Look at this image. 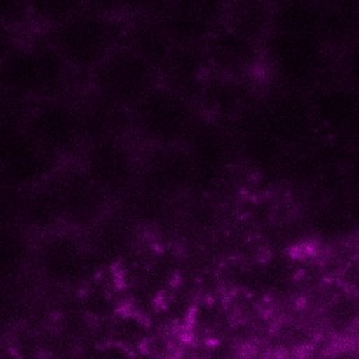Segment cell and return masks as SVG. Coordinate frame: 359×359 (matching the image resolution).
Here are the masks:
<instances>
[{
  "mask_svg": "<svg viewBox=\"0 0 359 359\" xmlns=\"http://www.w3.org/2000/svg\"><path fill=\"white\" fill-rule=\"evenodd\" d=\"M0 84L31 101L73 95L84 87L39 27L21 35L0 70Z\"/></svg>",
  "mask_w": 359,
  "mask_h": 359,
  "instance_id": "1",
  "label": "cell"
},
{
  "mask_svg": "<svg viewBox=\"0 0 359 359\" xmlns=\"http://www.w3.org/2000/svg\"><path fill=\"white\" fill-rule=\"evenodd\" d=\"M125 28L126 17L116 18L80 8L42 29L84 83L109 53L125 43Z\"/></svg>",
  "mask_w": 359,
  "mask_h": 359,
  "instance_id": "2",
  "label": "cell"
},
{
  "mask_svg": "<svg viewBox=\"0 0 359 359\" xmlns=\"http://www.w3.org/2000/svg\"><path fill=\"white\" fill-rule=\"evenodd\" d=\"M130 136L140 147L184 146L201 119L196 105L158 83L129 109Z\"/></svg>",
  "mask_w": 359,
  "mask_h": 359,
  "instance_id": "3",
  "label": "cell"
},
{
  "mask_svg": "<svg viewBox=\"0 0 359 359\" xmlns=\"http://www.w3.org/2000/svg\"><path fill=\"white\" fill-rule=\"evenodd\" d=\"M76 161L111 202H119L137 184L140 146L132 136H112L83 147Z\"/></svg>",
  "mask_w": 359,
  "mask_h": 359,
  "instance_id": "4",
  "label": "cell"
},
{
  "mask_svg": "<svg viewBox=\"0 0 359 359\" xmlns=\"http://www.w3.org/2000/svg\"><path fill=\"white\" fill-rule=\"evenodd\" d=\"M158 83L156 69L129 46L122 45L86 77L84 87L130 109Z\"/></svg>",
  "mask_w": 359,
  "mask_h": 359,
  "instance_id": "5",
  "label": "cell"
},
{
  "mask_svg": "<svg viewBox=\"0 0 359 359\" xmlns=\"http://www.w3.org/2000/svg\"><path fill=\"white\" fill-rule=\"evenodd\" d=\"M73 95L34 101L24 126L41 146L63 163L76 160L84 147Z\"/></svg>",
  "mask_w": 359,
  "mask_h": 359,
  "instance_id": "6",
  "label": "cell"
},
{
  "mask_svg": "<svg viewBox=\"0 0 359 359\" xmlns=\"http://www.w3.org/2000/svg\"><path fill=\"white\" fill-rule=\"evenodd\" d=\"M62 164L24 128L0 135V178L20 192L46 182Z\"/></svg>",
  "mask_w": 359,
  "mask_h": 359,
  "instance_id": "7",
  "label": "cell"
},
{
  "mask_svg": "<svg viewBox=\"0 0 359 359\" xmlns=\"http://www.w3.org/2000/svg\"><path fill=\"white\" fill-rule=\"evenodd\" d=\"M137 184L170 202L188 194L192 174L185 147H140Z\"/></svg>",
  "mask_w": 359,
  "mask_h": 359,
  "instance_id": "8",
  "label": "cell"
},
{
  "mask_svg": "<svg viewBox=\"0 0 359 359\" xmlns=\"http://www.w3.org/2000/svg\"><path fill=\"white\" fill-rule=\"evenodd\" d=\"M46 182L55 194L65 224L79 222L87 215L95 219L105 215L109 201L76 160L65 161Z\"/></svg>",
  "mask_w": 359,
  "mask_h": 359,
  "instance_id": "9",
  "label": "cell"
},
{
  "mask_svg": "<svg viewBox=\"0 0 359 359\" xmlns=\"http://www.w3.org/2000/svg\"><path fill=\"white\" fill-rule=\"evenodd\" d=\"M84 146L105 137L130 136L129 109L83 87L73 95Z\"/></svg>",
  "mask_w": 359,
  "mask_h": 359,
  "instance_id": "10",
  "label": "cell"
},
{
  "mask_svg": "<svg viewBox=\"0 0 359 359\" xmlns=\"http://www.w3.org/2000/svg\"><path fill=\"white\" fill-rule=\"evenodd\" d=\"M217 7L203 0H175L160 17L177 46H199L220 22L215 18Z\"/></svg>",
  "mask_w": 359,
  "mask_h": 359,
  "instance_id": "11",
  "label": "cell"
},
{
  "mask_svg": "<svg viewBox=\"0 0 359 359\" xmlns=\"http://www.w3.org/2000/svg\"><path fill=\"white\" fill-rule=\"evenodd\" d=\"M209 69L199 46H177L158 72L160 83L195 104L198 90Z\"/></svg>",
  "mask_w": 359,
  "mask_h": 359,
  "instance_id": "12",
  "label": "cell"
},
{
  "mask_svg": "<svg viewBox=\"0 0 359 359\" xmlns=\"http://www.w3.org/2000/svg\"><path fill=\"white\" fill-rule=\"evenodd\" d=\"M123 45L147 60L157 73L175 48L160 17L153 15L126 17Z\"/></svg>",
  "mask_w": 359,
  "mask_h": 359,
  "instance_id": "13",
  "label": "cell"
},
{
  "mask_svg": "<svg viewBox=\"0 0 359 359\" xmlns=\"http://www.w3.org/2000/svg\"><path fill=\"white\" fill-rule=\"evenodd\" d=\"M32 102L29 98L0 84V135L22 129Z\"/></svg>",
  "mask_w": 359,
  "mask_h": 359,
  "instance_id": "14",
  "label": "cell"
},
{
  "mask_svg": "<svg viewBox=\"0 0 359 359\" xmlns=\"http://www.w3.org/2000/svg\"><path fill=\"white\" fill-rule=\"evenodd\" d=\"M175 0H128L126 17L153 15L161 17Z\"/></svg>",
  "mask_w": 359,
  "mask_h": 359,
  "instance_id": "15",
  "label": "cell"
},
{
  "mask_svg": "<svg viewBox=\"0 0 359 359\" xmlns=\"http://www.w3.org/2000/svg\"><path fill=\"white\" fill-rule=\"evenodd\" d=\"M84 8L116 18L126 17L128 0H81Z\"/></svg>",
  "mask_w": 359,
  "mask_h": 359,
  "instance_id": "16",
  "label": "cell"
},
{
  "mask_svg": "<svg viewBox=\"0 0 359 359\" xmlns=\"http://www.w3.org/2000/svg\"><path fill=\"white\" fill-rule=\"evenodd\" d=\"M21 192L0 178V212L1 210H18Z\"/></svg>",
  "mask_w": 359,
  "mask_h": 359,
  "instance_id": "17",
  "label": "cell"
}]
</instances>
